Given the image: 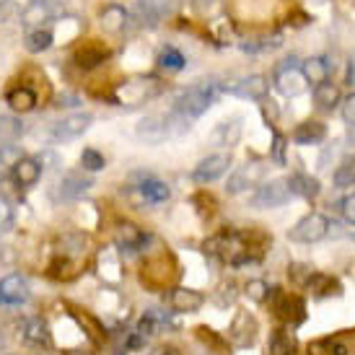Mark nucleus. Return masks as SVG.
I'll return each mask as SVG.
<instances>
[{
	"mask_svg": "<svg viewBox=\"0 0 355 355\" xmlns=\"http://www.w3.org/2000/svg\"><path fill=\"white\" fill-rule=\"evenodd\" d=\"M216 96H218L216 83H198V86H192V89L179 94L177 104H174V112H177V117L189 122V119L205 114L207 109H210V104L216 101Z\"/></svg>",
	"mask_w": 355,
	"mask_h": 355,
	"instance_id": "nucleus-1",
	"label": "nucleus"
},
{
	"mask_svg": "<svg viewBox=\"0 0 355 355\" xmlns=\"http://www.w3.org/2000/svg\"><path fill=\"white\" fill-rule=\"evenodd\" d=\"M309 86V80L304 78V70L298 65L296 58H288L283 60L280 65L275 68V89L288 96V99H293V96H301Z\"/></svg>",
	"mask_w": 355,
	"mask_h": 355,
	"instance_id": "nucleus-2",
	"label": "nucleus"
},
{
	"mask_svg": "<svg viewBox=\"0 0 355 355\" xmlns=\"http://www.w3.org/2000/svg\"><path fill=\"white\" fill-rule=\"evenodd\" d=\"M270 298H272L277 319H283L286 324L298 327L306 319V304L301 296L286 293V291H280V288H270Z\"/></svg>",
	"mask_w": 355,
	"mask_h": 355,
	"instance_id": "nucleus-3",
	"label": "nucleus"
},
{
	"mask_svg": "<svg viewBox=\"0 0 355 355\" xmlns=\"http://www.w3.org/2000/svg\"><path fill=\"white\" fill-rule=\"evenodd\" d=\"M327 234H329V218L322 213H309L288 231V239L296 244H314V241H322Z\"/></svg>",
	"mask_w": 355,
	"mask_h": 355,
	"instance_id": "nucleus-4",
	"label": "nucleus"
},
{
	"mask_svg": "<svg viewBox=\"0 0 355 355\" xmlns=\"http://www.w3.org/2000/svg\"><path fill=\"white\" fill-rule=\"evenodd\" d=\"M291 187H288V179H272V182H265L259 184L257 192L252 195V207H259V210H267V207H280L291 200Z\"/></svg>",
	"mask_w": 355,
	"mask_h": 355,
	"instance_id": "nucleus-5",
	"label": "nucleus"
},
{
	"mask_svg": "<svg viewBox=\"0 0 355 355\" xmlns=\"http://www.w3.org/2000/svg\"><path fill=\"white\" fill-rule=\"evenodd\" d=\"M257 329H259V327H257L254 316L249 314V311H236L234 322L228 327V340L236 347H249V345H254Z\"/></svg>",
	"mask_w": 355,
	"mask_h": 355,
	"instance_id": "nucleus-6",
	"label": "nucleus"
},
{
	"mask_svg": "<svg viewBox=\"0 0 355 355\" xmlns=\"http://www.w3.org/2000/svg\"><path fill=\"white\" fill-rule=\"evenodd\" d=\"M29 296H31L29 283L19 272L6 275L0 280V306H21L29 301Z\"/></svg>",
	"mask_w": 355,
	"mask_h": 355,
	"instance_id": "nucleus-7",
	"label": "nucleus"
},
{
	"mask_svg": "<svg viewBox=\"0 0 355 355\" xmlns=\"http://www.w3.org/2000/svg\"><path fill=\"white\" fill-rule=\"evenodd\" d=\"M228 166H231V156H228V153H213V156H207L200 161L198 168L192 171V179H195L198 184L216 182V179H220L226 174Z\"/></svg>",
	"mask_w": 355,
	"mask_h": 355,
	"instance_id": "nucleus-8",
	"label": "nucleus"
},
{
	"mask_svg": "<svg viewBox=\"0 0 355 355\" xmlns=\"http://www.w3.org/2000/svg\"><path fill=\"white\" fill-rule=\"evenodd\" d=\"M91 122H94V117H91V114H86V112L70 114V117H62L58 122V125H55L52 135H55V140L78 138V135H83V132H86V130L91 128Z\"/></svg>",
	"mask_w": 355,
	"mask_h": 355,
	"instance_id": "nucleus-9",
	"label": "nucleus"
},
{
	"mask_svg": "<svg viewBox=\"0 0 355 355\" xmlns=\"http://www.w3.org/2000/svg\"><path fill=\"white\" fill-rule=\"evenodd\" d=\"M202 304H205V296L198 293V291H192V288H174L168 293V306L177 314H195Z\"/></svg>",
	"mask_w": 355,
	"mask_h": 355,
	"instance_id": "nucleus-10",
	"label": "nucleus"
},
{
	"mask_svg": "<svg viewBox=\"0 0 355 355\" xmlns=\"http://www.w3.org/2000/svg\"><path fill=\"white\" fill-rule=\"evenodd\" d=\"M148 86H156V80L148 78V80H130V83H125V86H119L117 91V101L119 104H130V107H135V104H143V101L148 99V96H153L156 94V89H150Z\"/></svg>",
	"mask_w": 355,
	"mask_h": 355,
	"instance_id": "nucleus-11",
	"label": "nucleus"
},
{
	"mask_svg": "<svg viewBox=\"0 0 355 355\" xmlns=\"http://www.w3.org/2000/svg\"><path fill=\"white\" fill-rule=\"evenodd\" d=\"M114 241H117V247L122 252H138V249L146 247L148 234L135 226V223H119L117 231H114Z\"/></svg>",
	"mask_w": 355,
	"mask_h": 355,
	"instance_id": "nucleus-12",
	"label": "nucleus"
},
{
	"mask_svg": "<svg viewBox=\"0 0 355 355\" xmlns=\"http://www.w3.org/2000/svg\"><path fill=\"white\" fill-rule=\"evenodd\" d=\"M226 91L234 96H241V99H265L270 83H267L265 76H249V78H241L234 86H226Z\"/></svg>",
	"mask_w": 355,
	"mask_h": 355,
	"instance_id": "nucleus-13",
	"label": "nucleus"
},
{
	"mask_svg": "<svg viewBox=\"0 0 355 355\" xmlns=\"http://www.w3.org/2000/svg\"><path fill=\"white\" fill-rule=\"evenodd\" d=\"M10 174L19 187H34L42 177V164L37 158H16L10 166Z\"/></svg>",
	"mask_w": 355,
	"mask_h": 355,
	"instance_id": "nucleus-14",
	"label": "nucleus"
},
{
	"mask_svg": "<svg viewBox=\"0 0 355 355\" xmlns=\"http://www.w3.org/2000/svg\"><path fill=\"white\" fill-rule=\"evenodd\" d=\"M265 174V166L262 164H249V166H241L239 171H234V177L228 179V192L231 195H239V192H244L247 187H254L259 177Z\"/></svg>",
	"mask_w": 355,
	"mask_h": 355,
	"instance_id": "nucleus-15",
	"label": "nucleus"
},
{
	"mask_svg": "<svg viewBox=\"0 0 355 355\" xmlns=\"http://www.w3.org/2000/svg\"><path fill=\"white\" fill-rule=\"evenodd\" d=\"M89 187H91V179H86L83 174H78V171H70V174H65V177L60 179L58 195L62 200H76Z\"/></svg>",
	"mask_w": 355,
	"mask_h": 355,
	"instance_id": "nucleus-16",
	"label": "nucleus"
},
{
	"mask_svg": "<svg viewBox=\"0 0 355 355\" xmlns=\"http://www.w3.org/2000/svg\"><path fill=\"white\" fill-rule=\"evenodd\" d=\"M138 135L146 140V143H150V146H158V143L168 135V122L164 117H156V114H153V117H146L138 125Z\"/></svg>",
	"mask_w": 355,
	"mask_h": 355,
	"instance_id": "nucleus-17",
	"label": "nucleus"
},
{
	"mask_svg": "<svg viewBox=\"0 0 355 355\" xmlns=\"http://www.w3.org/2000/svg\"><path fill=\"white\" fill-rule=\"evenodd\" d=\"M327 138V128L316 119H309V122H301L293 132V140L298 146H319L322 140Z\"/></svg>",
	"mask_w": 355,
	"mask_h": 355,
	"instance_id": "nucleus-18",
	"label": "nucleus"
},
{
	"mask_svg": "<svg viewBox=\"0 0 355 355\" xmlns=\"http://www.w3.org/2000/svg\"><path fill=\"white\" fill-rule=\"evenodd\" d=\"M306 288L314 293L316 298H327V296H340L343 288L332 275H324V272H311V277L306 280Z\"/></svg>",
	"mask_w": 355,
	"mask_h": 355,
	"instance_id": "nucleus-19",
	"label": "nucleus"
},
{
	"mask_svg": "<svg viewBox=\"0 0 355 355\" xmlns=\"http://www.w3.org/2000/svg\"><path fill=\"white\" fill-rule=\"evenodd\" d=\"M125 24H128V10L117 6V3H109L107 8L101 10V29L107 31V34L125 31Z\"/></svg>",
	"mask_w": 355,
	"mask_h": 355,
	"instance_id": "nucleus-20",
	"label": "nucleus"
},
{
	"mask_svg": "<svg viewBox=\"0 0 355 355\" xmlns=\"http://www.w3.org/2000/svg\"><path fill=\"white\" fill-rule=\"evenodd\" d=\"M140 195H143V200L146 202H153V205H158V202H166L168 198H171V189H168L166 182H161V179H143L140 182Z\"/></svg>",
	"mask_w": 355,
	"mask_h": 355,
	"instance_id": "nucleus-21",
	"label": "nucleus"
},
{
	"mask_svg": "<svg viewBox=\"0 0 355 355\" xmlns=\"http://www.w3.org/2000/svg\"><path fill=\"white\" fill-rule=\"evenodd\" d=\"M296 353V337L288 329H275L267 340V355H293Z\"/></svg>",
	"mask_w": 355,
	"mask_h": 355,
	"instance_id": "nucleus-22",
	"label": "nucleus"
},
{
	"mask_svg": "<svg viewBox=\"0 0 355 355\" xmlns=\"http://www.w3.org/2000/svg\"><path fill=\"white\" fill-rule=\"evenodd\" d=\"M288 187H291V192H293V195H301V198H306V200H314L316 195H319V189H322L314 177L301 174V171L291 174V179H288Z\"/></svg>",
	"mask_w": 355,
	"mask_h": 355,
	"instance_id": "nucleus-23",
	"label": "nucleus"
},
{
	"mask_svg": "<svg viewBox=\"0 0 355 355\" xmlns=\"http://www.w3.org/2000/svg\"><path fill=\"white\" fill-rule=\"evenodd\" d=\"M301 70H304V78L311 83V86H319L329 78V62L324 58H309L301 62Z\"/></svg>",
	"mask_w": 355,
	"mask_h": 355,
	"instance_id": "nucleus-24",
	"label": "nucleus"
},
{
	"mask_svg": "<svg viewBox=\"0 0 355 355\" xmlns=\"http://www.w3.org/2000/svg\"><path fill=\"white\" fill-rule=\"evenodd\" d=\"M24 340L31 345H50V327L42 316H34L24 324Z\"/></svg>",
	"mask_w": 355,
	"mask_h": 355,
	"instance_id": "nucleus-25",
	"label": "nucleus"
},
{
	"mask_svg": "<svg viewBox=\"0 0 355 355\" xmlns=\"http://www.w3.org/2000/svg\"><path fill=\"white\" fill-rule=\"evenodd\" d=\"M314 101H316V107L319 109L332 112V109H337V104H340V89H337L335 83L324 80V83L314 86Z\"/></svg>",
	"mask_w": 355,
	"mask_h": 355,
	"instance_id": "nucleus-26",
	"label": "nucleus"
},
{
	"mask_svg": "<svg viewBox=\"0 0 355 355\" xmlns=\"http://www.w3.org/2000/svg\"><path fill=\"white\" fill-rule=\"evenodd\" d=\"M8 104L13 112H21V114H26L31 109L37 107V94L26 86H19V89L8 91Z\"/></svg>",
	"mask_w": 355,
	"mask_h": 355,
	"instance_id": "nucleus-27",
	"label": "nucleus"
},
{
	"mask_svg": "<svg viewBox=\"0 0 355 355\" xmlns=\"http://www.w3.org/2000/svg\"><path fill=\"white\" fill-rule=\"evenodd\" d=\"M104 60H107V50H101L99 44H86V47L76 55V62H78L80 68H86V70L101 65Z\"/></svg>",
	"mask_w": 355,
	"mask_h": 355,
	"instance_id": "nucleus-28",
	"label": "nucleus"
},
{
	"mask_svg": "<svg viewBox=\"0 0 355 355\" xmlns=\"http://www.w3.org/2000/svg\"><path fill=\"white\" fill-rule=\"evenodd\" d=\"M52 42H55V37H52V31L50 29H34L26 34V50L29 52H44V50H50L52 47Z\"/></svg>",
	"mask_w": 355,
	"mask_h": 355,
	"instance_id": "nucleus-29",
	"label": "nucleus"
},
{
	"mask_svg": "<svg viewBox=\"0 0 355 355\" xmlns=\"http://www.w3.org/2000/svg\"><path fill=\"white\" fill-rule=\"evenodd\" d=\"M355 184V156L345 158L335 171V187L345 189V187H353Z\"/></svg>",
	"mask_w": 355,
	"mask_h": 355,
	"instance_id": "nucleus-30",
	"label": "nucleus"
},
{
	"mask_svg": "<svg viewBox=\"0 0 355 355\" xmlns=\"http://www.w3.org/2000/svg\"><path fill=\"white\" fill-rule=\"evenodd\" d=\"M184 55L177 50V47H166V50H161V55H158V65L166 70H182L184 68Z\"/></svg>",
	"mask_w": 355,
	"mask_h": 355,
	"instance_id": "nucleus-31",
	"label": "nucleus"
},
{
	"mask_svg": "<svg viewBox=\"0 0 355 355\" xmlns=\"http://www.w3.org/2000/svg\"><path fill=\"white\" fill-rule=\"evenodd\" d=\"M80 166L86 168V171H101V168L107 166V161H104V156L96 148H86L80 153Z\"/></svg>",
	"mask_w": 355,
	"mask_h": 355,
	"instance_id": "nucleus-32",
	"label": "nucleus"
},
{
	"mask_svg": "<svg viewBox=\"0 0 355 355\" xmlns=\"http://www.w3.org/2000/svg\"><path fill=\"white\" fill-rule=\"evenodd\" d=\"M244 293H247L254 304H265L267 298H270V286H267L265 280H249L247 288H244Z\"/></svg>",
	"mask_w": 355,
	"mask_h": 355,
	"instance_id": "nucleus-33",
	"label": "nucleus"
},
{
	"mask_svg": "<svg viewBox=\"0 0 355 355\" xmlns=\"http://www.w3.org/2000/svg\"><path fill=\"white\" fill-rule=\"evenodd\" d=\"M21 132H24L21 122H16V119L10 117H0V138L3 140H16Z\"/></svg>",
	"mask_w": 355,
	"mask_h": 355,
	"instance_id": "nucleus-34",
	"label": "nucleus"
},
{
	"mask_svg": "<svg viewBox=\"0 0 355 355\" xmlns=\"http://www.w3.org/2000/svg\"><path fill=\"white\" fill-rule=\"evenodd\" d=\"M10 226H13V207L0 195V231H8Z\"/></svg>",
	"mask_w": 355,
	"mask_h": 355,
	"instance_id": "nucleus-35",
	"label": "nucleus"
},
{
	"mask_svg": "<svg viewBox=\"0 0 355 355\" xmlns=\"http://www.w3.org/2000/svg\"><path fill=\"white\" fill-rule=\"evenodd\" d=\"M272 161L286 166V135L275 132V140H272Z\"/></svg>",
	"mask_w": 355,
	"mask_h": 355,
	"instance_id": "nucleus-36",
	"label": "nucleus"
},
{
	"mask_svg": "<svg viewBox=\"0 0 355 355\" xmlns=\"http://www.w3.org/2000/svg\"><path fill=\"white\" fill-rule=\"evenodd\" d=\"M306 355H332V340L324 337V340H314V343H309Z\"/></svg>",
	"mask_w": 355,
	"mask_h": 355,
	"instance_id": "nucleus-37",
	"label": "nucleus"
},
{
	"mask_svg": "<svg viewBox=\"0 0 355 355\" xmlns=\"http://www.w3.org/2000/svg\"><path fill=\"white\" fill-rule=\"evenodd\" d=\"M231 128L239 130V125H236V122H231ZM236 138H239V132H231V135H228V122L216 130V140H220L223 146H234V143H236Z\"/></svg>",
	"mask_w": 355,
	"mask_h": 355,
	"instance_id": "nucleus-38",
	"label": "nucleus"
},
{
	"mask_svg": "<svg viewBox=\"0 0 355 355\" xmlns=\"http://www.w3.org/2000/svg\"><path fill=\"white\" fill-rule=\"evenodd\" d=\"M343 119L350 130H355V94H350L345 101H343Z\"/></svg>",
	"mask_w": 355,
	"mask_h": 355,
	"instance_id": "nucleus-39",
	"label": "nucleus"
},
{
	"mask_svg": "<svg viewBox=\"0 0 355 355\" xmlns=\"http://www.w3.org/2000/svg\"><path fill=\"white\" fill-rule=\"evenodd\" d=\"M234 298H236V286H234V283H226V286L220 288V296L216 298V304L228 306V304H234Z\"/></svg>",
	"mask_w": 355,
	"mask_h": 355,
	"instance_id": "nucleus-40",
	"label": "nucleus"
},
{
	"mask_svg": "<svg viewBox=\"0 0 355 355\" xmlns=\"http://www.w3.org/2000/svg\"><path fill=\"white\" fill-rule=\"evenodd\" d=\"M343 216H345V220L350 226H355V195H347L343 200Z\"/></svg>",
	"mask_w": 355,
	"mask_h": 355,
	"instance_id": "nucleus-41",
	"label": "nucleus"
},
{
	"mask_svg": "<svg viewBox=\"0 0 355 355\" xmlns=\"http://www.w3.org/2000/svg\"><path fill=\"white\" fill-rule=\"evenodd\" d=\"M198 335H200V340H205V343H210V345L216 347V350H223V343L216 337V332L213 329H207V327H200L198 329Z\"/></svg>",
	"mask_w": 355,
	"mask_h": 355,
	"instance_id": "nucleus-42",
	"label": "nucleus"
},
{
	"mask_svg": "<svg viewBox=\"0 0 355 355\" xmlns=\"http://www.w3.org/2000/svg\"><path fill=\"white\" fill-rule=\"evenodd\" d=\"M291 275H293V280H296V283H301V286H306V280L311 277V270H309V267H306V265H296V267H293V270H291Z\"/></svg>",
	"mask_w": 355,
	"mask_h": 355,
	"instance_id": "nucleus-43",
	"label": "nucleus"
},
{
	"mask_svg": "<svg viewBox=\"0 0 355 355\" xmlns=\"http://www.w3.org/2000/svg\"><path fill=\"white\" fill-rule=\"evenodd\" d=\"M347 83H350V86L355 83V52L350 55V60H347Z\"/></svg>",
	"mask_w": 355,
	"mask_h": 355,
	"instance_id": "nucleus-44",
	"label": "nucleus"
},
{
	"mask_svg": "<svg viewBox=\"0 0 355 355\" xmlns=\"http://www.w3.org/2000/svg\"><path fill=\"white\" fill-rule=\"evenodd\" d=\"M158 355H182V353H179L177 347H164V350H161Z\"/></svg>",
	"mask_w": 355,
	"mask_h": 355,
	"instance_id": "nucleus-45",
	"label": "nucleus"
},
{
	"mask_svg": "<svg viewBox=\"0 0 355 355\" xmlns=\"http://www.w3.org/2000/svg\"><path fill=\"white\" fill-rule=\"evenodd\" d=\"M195 3H198V6H205V3H207V6H210L213 0H195Z\"/></svg>",
	"mask_w": 355,
	"mask_h": 355,
	"instance_id": "nucleus-46",
	"label": "nucleus"
},
{
	"mask_svg": "<svg viewBox=\"0 0 355 355\" xmlns=\"http://www.w3.org/2000/svg\"><path fill=\"white\" fill-rule=\"evenodd\" d=\"M0 347H3V337H0Z\"/></svg>",
	"mask_w": 355,
	"mask_h": 355,
	"instance_id": "nucleus-47",
	"label": "nucleus"
}]
</instances>
